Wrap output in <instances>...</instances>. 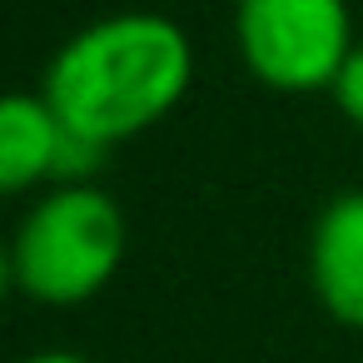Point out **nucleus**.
<instances>
[{"mask_svg": "<svg viewBox=\"0 0 363 363\" xmlns=\"http://www.w3.org/2000/svg\"><path fill=\"white\" fill-rule=\"evenodd\" d=\"M194 85V45L164 11H110L50 55L40 95L75 140L120 150L164 125Z\"/></svg>", "mask_w": 363, "mask_h": 363, "instance_id": "nucleus-1", "label": "nucleus"}, {"mask_svg": "<svg viewBox=\"0 0 363 363\" xmlns=\"http://www.w3.org/2000/svg\"><path fill=\"white\" fill-rule=\"evenodd\" d=\"M16 363H95V358H85V353H75V348H40V353L16 358Z\"/></svg>", "mask_w": 363, "mask_h": 363, "instance_id": "nucleus-7", "label": "nucleus"}, {"mask_svg": "<svg viewBox=\"0 0 363 363\" xmlns=\"http://www.w3.org/2000/svg\"><path fill=\"white\" fill-rule=\"evenodd\" d=\"M130 249L125 209L95 179H60L35 189L11 229L6 269L21 298L40 308H80L110 289Z\"/></svg>", "mask_w": 363, "mask_h": 363, "instance_id": "nucleus-2", "label": "nucleus"}, {"mask_svg": "<svg viewBox=\"0 0 363 363\" xmlns=\"http://www.w3.org/2000/svg\"><path fill=\"white\" fill-rule=\"evenodd\" d=\"M308 284L323 313L363 333V189L333 194L308 229Z\"/></svg>", "mask_w": 363, "mask_h": 363, "instance_id": "nucleus-4", "label": "nucleus"}, {"mask_svg": "<svg viewBox=\"0 0 363 363\" xmlns=\"http://www.w3.org/2000/svg\"><path fill=\"white\" fill-rule=\"evenodd\" d=\"M70 130L40 90H11L0 105V189L30 194L60 179Z\"/></svg>", "mask_w": 363, "mask_h": 363, "instance_id": "nucleus-5", "label": "nucleus"}, {"mask_svg": "<svg viewBox=\"0 0 363 363\" xmlns=\"http://www.w3.org/2000/svg\"><path fill=\"white\" fill-rule=\"evenodd\" d=\"M234 45L259 85L279 95H313L333 90L358 35L348 0H239Z\"/></svg>", "mask_w": 363, "mask_h": 363, "instance_id": "nucleus-3", "label": "nucleus"}, {"mask_svg": "<svg viewBox=\"0 0 363 363\" xmlns=\"http://www.w3.org/2000/svg\"><path fill=\"white\" fill-rule=\"evenodd\" d=\"M333 105H338V115L353 125V130H363V40L353 45V55L343 60V70H338V80H333Z\"/></svg>", "mask_w": 363, "mask_h": 363, "instance_id": "nucleus-6", "label": "nucleus"}]
</instances>
